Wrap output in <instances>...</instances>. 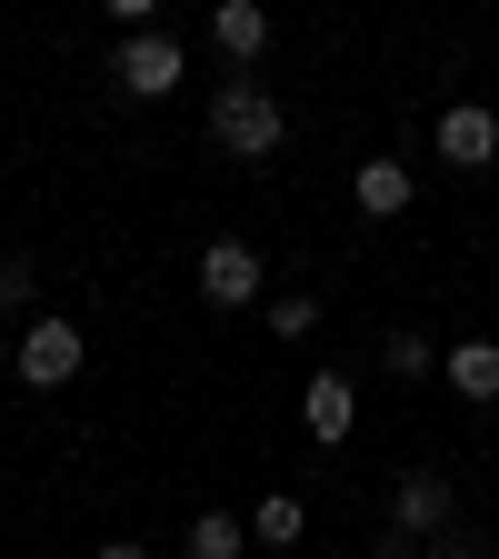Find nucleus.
Listing matches in <instances>:
<instances>
[{"instance_id": "obj_1", "label": "nucleus", "mask_w": 499, "mask_h": 559, "mask_svg": "<svg viewBox=\"0 0 499 559\" xmlns=\"http://www.w3.org/2000/svg\"><path fill=\"white\" fill-rule=\"evenodd\" d=\"M280 130H290V110H280V91H260V81H230L221 100H210V140H221L230 160H270Z\"/></svg>"}, {"instance_id": "obj_2", "label": "nucleus", "mask_w": 499, "mask_h": 559, "mask_svg": "<svg viewBox=\"0 0 499 559\" xmlns=\"http://www.w3.org/2000/svg\"><path fill=\"white\" fill-rule=\"evenodd\" d=\"M110 81H120L130 100H170V91L190 81V50H180L170 31H140V40H120V60H110Z\"/></svg>"}, {"instance_id": "obj_3", "label": "nucleus", "mask_w": 499, "mask_h": 559, "mask_svg": "<svg viewBox=\"0 0 499 559\" xmlns=\"http://www.w3.org/2000/svg\"><path fill=\"white\" fill-rule=\"evenodd\" d=\"M81 360H91V340H81V320H31L21 330V380L31 390H70V380H81Z\"/></svg>"}, {"instance_id": "obj_4", "label": "nucleus", "mask_w": 499, "mask_h": 559, "mask_svg": "<svg viewBox=\"0 0 499 559\" xmlns=\"http://www.w3.org/2000/svg\"><path fill=\"white\" fill-rule=\"evenodd\" d=\"M200 300L210 310H250L260 300V250L250 240H200Z\"/></svg>"}, {"instance_id": "obj_5", "label": "nucleus", "mask_w": 499, "mask_h": 559, "mask_svg": "<svg viewBox=\"0 0 499 559\" xmlns=\"http://www.w3.org/2000/svg\"><path fill=\"white\" fill-rule=\"evenodd\" d=\"M390 530L450 539V479H440V469H400V479H390Z\"/></svg>"}, {"instance_id": "obj_6", "label": "nucleus", "mask_w": 499, "mask_h": 559, "mask_svg": "<svg viewBox=\"0 0 499 559\" xmlns=\"http://www.w3.org/2000/svg\"><path fill=\"white\" fill-rule=\"evenodd\" d=\"M440 160L450 170H489L499 160V110L489 100H450L440 110Z\"/></svg>"}, {"instance_id": "obj_7", "label": "nucleus", "mask_w": 499, "mask_h": 559, "mask_svg": "<svg viewBox=\"0 0 499 559\" xmlns=\"http://www.w3.org/2000/svg\"><path fill=\"white\" fill-rule=\"evenodd\" d=\"M300 419H310V440H349V430H360V390H349V370H320L300 390Z\"/></svg>"}, {"instance_id": "obj_8", "label": "nucleus", "mask_w": 499, "mask_h": 559, "mask_svg": "<svg viewBox=\"0 0 499 559\" xmlns=\"http://www.w3.org/2000/svg\"><path fill=\"white\" fill-rule=\"evenodd\" d=\"M210 50L250 70V60L270 50V11H260V0H221V11H210Z\"/></svg>"}, {"instance_id": "obj_9", "label": "nucleus", "mask_w": 499, "mask_h": 559, "mask_svg": "<svg viewBox=\"0 0 499 559\" xmlns=\"http://www.w3.org/2000/svg\"><path fill=\"white\" fill-rule=\"evenodd\" d=\"M440 380L460 400H499V340H450L440 349Z\"/></svg>"}, {"instance_id": "obj_10", "label": "nucleus", "mask_w": 499, "mask_h": 559, "mask_svg": "<svg viewBox=\"0 0 499 559\" xmlns=\"http://www.w3.org/2000/svg\"><path fill=\"white\" fill-rule=\"evenodd\" d=\"M360 221H400V210L419 200V180H409V160H360Z\"/></svg>"}, {"instance_id": "obj_11", "label": "nucleus", "mask_w": 499, "mask_h": 559, "mask_svg": "<svg viewBox=\"0 0 499 559\" xmlns=\"http://www.w3.org/2000/svg\"><path fill=\"white\" fill-rule=\"evenodd\" d=\"M250 539L260 549H300L310 539V500H300V489H270V500L250 510Z\"/></svg>"}, {"instance_id": "obj_12", "label": "nucleus", "mask_w": 499, "mask_h": 559, "mask_svg": "<svg viewBox=\"0 0 499 559\" xmlns=\"http://www.w3.org/2000/svg\"><path fill=\"white\" fill-rule=\"evenodd\" d=\"M250 549V520L240 510H200L190 520V559H240Z\"/></svg>"}, {"instance_id": "obj_13", "label": "nucleus", "mask_w": 499, "mask_h": 559, "mask_svg": "<svg viewBox=\"0 0 499 559\" xmlns=\"http://www.w3.org/2000/svg\"><path fill=\"white\" fill-rule=\"evenodd\" d=\"M380 370H390V380H430V370H440V349L419 340V330H390V340H380Z\"/></svg>"}, {"instance_id": "obj_14", "label": "nucleus", "mask_w": 499, "mask_h": 559, "mask_svg": "<svg viewBox=\"0 0 499 559\" xmlns=\"http://www.w3.org/2000/svg\"><path fill=\"white\" fill-rule=\"evenodd\" d=\"M270 330H280V340H310V330H320V300H310V290H280V300H270Z\"/></svg>"}, {"instance_id": "obj_15", "label": "nucleus", "mask_w": 499, "mask_h": 559, "mask_svg": "<svg viewBox=\"0 0 499 559\" xmlns=\"http://www.w3.org/2000/svg\"><path fill=\"white\" fill-rule=\"evenodd\" d=\"M0 310H31V260H0Z\"/></svg>"}, {"instance_id": "obj_16", "label": "nucleus", "mask_w": 499, "mask_h": 559, "mask_svg": "<svg viewBox=\"0 0 499 559\" xmlns=\"http://www.w3.org/2000/svg\"><path fill=\"white\" fill-rule=\"evenodd\" d=\"M370 559H430V539H409V530H380V539H370Z\"/></svg>"}, {"instance_id": "obj_17", "label": "nucleus", "mask_w": 499, "mask_h": 559, "mask_svg": "<svg viewBox=\"0 0 499 559\" xmlns=\"http://www.w3.org/2000/svg\"><path fill=\"white\" fill-rule=\"evenodd\" d=\"M430 559H489V539H470V530H450V539H430Z\"/></svg>"}, {"instance_id": "obj_18", "label": "nucleus", "mask_w": 499, "mask_h": 559, "mask_svg": "<svg viewBox=\"0 0 499 559\" xmlns=\"http://www.w3.org/2000/svg\"><path fill=\"white\" fill-rule=\"evenodd\" d=\"M91 559H151V549H140V539H100Z\"/></svg>"}, {"instance_id": "obj_19", "label": "nucleus", "mask_w": 499, "mask_h": 559, "mask_svg": "<svg viewBox=\"0 0 499 559\" xmlns=\"http://www.w3.org/2000/svg\"><path fill=\"white\" fill-rule=\"evenodd\" d=\"M11 360H21V340H11V330H0V370H11Z\"/></svg>"}]
</instances>
